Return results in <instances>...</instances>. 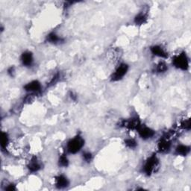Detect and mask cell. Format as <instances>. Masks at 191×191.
<instances>
[{"label": "cell", "instance_id": "cell-5", "mask_svg": "<svg viewBox=\"0 0 191 191\" xmlns=\"http://www.w3.org/2000/svg\"><path fill=\"white\" fill-rule=\"evenodd\" d=\"M137 131L139 132V135L143 139H149L153 137L155 135V132L151 128L146 127V126H140Z\"/></svg>", "mask_w": 191, "mask_h": 191}, {"label": "cell", "instance_id": "cell-20", "mask_svg": "<svg viewBox=\"0 0 191 191\" xmlns=\"http://www.w3.org/2000/svg\"><path fill=\"white\" fill-rule=\"evenodd\" d=\"M181 126H182V127H183L184 128H185V129L190 130V119H187V120L184 121V122H182Z\"/></svg>", "mask_w": 191, "mask_h": 191}, {"label": "cell", "instance_id": "cell-17", "mask_svg": "<svg viewBox=\"0 0 191 191\" xmlns=\"http://www.w3.org/2000/svg\"><path fill=\"white\" fill-rule=\"evenodd\" d=\"M156 69L158 73H164L167 69V67L165 63H164V62H160V63L157 65Z\"/></svg>", "mask_w": 191, "mask_h": 191}, {"label": "cell", "instance_id": "cell-19", "mask_svg": "<svg viewBox=\"0 0 191 191\" xmlns=\"http://www.w3.org/2000/svg\"><path fill=\"white\" fill-rule=\"evenodd\" d=\"M125 143H126V145L128 146V147L129 148H135V146H137V143L136 141H135L134 139H127L126 141H125Z\"/></svg>", "mask_w": 191, "mask_h": 191}, {"label": "cell", "instance_id": "cell-9", "mask_svg": "<svg viewBox=\"0 0 191 191\" xmlns=\"http://www.w3.org/2000/svg\"><path fill=\"white\" fill-rule=\"evenodd\" d=\"M21 60H22L23 65L26 67H29L33 63V56H32L31 52H25L23 53L22 57H21Z\"/></svg>", "mask_w": 191, "mask_h": 191}, {"label": "cell", "instance_id": "cell-6", "mask_svg": "<svg viewBox=\"0 0 191 191\" xmlns=\"http://www.w3.org/2000/svg\"><path fill=\"white\" fill-rule=\"evenodd\" d=\"M122 126H124L125 127L129 128V129H138L139 127L140 126V121L137 118H132L129 120H126L123 121Z\"/></svg>", "mask_w": 191, "mask_h": 191}, {"label": "cell", "instance_id": "cell-18", "mask_svg": "<svg viewBox=\"0 0 191 191\" xmlns=\"http://www.w3.org/2000/svg\"><path fill=\"white\" fill-rule=\"evenodd\" d=\"M68 159L67 158V157L65 155H63L60 156V159H59V164L61 167H67L68 166Z\"/></svg>", "mask_w": 191, "mask_h": 191}, {"label": "cell", "instance_id": "cell-10", "mask_svg": "<svg viewBox=\"0 0 191 191\" xmlns=\"http://www.w3.org/2000/svg\"><path fill=\"white\" fill-rule=\"evenodd\" d=\"M151 51L152 54H154L156 56L160 57V58H166L168 57V55L166 52L165 50L162 47L159 46H154L151 48Z\"/></svg>", "mask_w": 191, "mask_h": 191}, {"label": "cell", "instance_id": "cell-3", "mask_svg": "<svg viewBox=\"0 0 191 191\" xmlns=\"http://www.w3.org/2000/svg\"><path fill=\"white\" fill-rule=\"evenodd\" d=\"M158 159L155 155H152L147 160H146L145 166H144V172L148 176L154 173L156 171L158 167Z\"/></svg>", "mask_w": 191, "mask_h": 191}, {"label": "cell", "instance_id": "cell-4", "mask_svg": "<svg viewBox=\"0 0 191 191\" xmlns=\"http://www.w3.org/2000/svg\"><path fill=\"white\" fill-rule=\"evenodd\" d=\"M128 67L126 64H121L118 68L117 69L116 72L114 73L113 76H112V77H111L112 81H119V80H120L121 78H122L123 76L126 74V73H127V71H128Z\"/></svg>", "mask_w": 191, "mask_h": 191}, {"label": "cell", "instance_id": "cell-8", "mask_svg": "<svg viewBox=\"0 0 191 191\" xmlns=\"http://www.w3.org/2000/svg\"><path fill=\"white\" fill-rule=\"evenodd\" d=\"M41 89V86L40 82L37 81H33L30 83L27 84V85L25 86V90L28 92L31 93H37L39 92Z\"/></svg>", "mask_w": 191, "mask_h": 191}, {"label": "cell", "instance_id": "cell-1", "mask_svg": "<svg viewBox=\"0 0 191 191\" xmlns=\"http://www.w3.org/2000/svg\"><path fill=\"white\" fill-rule=\"evenodd\" d=\"M84 143H85V141H84L81 137L77 136L74 137V138L69 141L68 143V145H67V149H68L69 152L72 153V154L77 153L83 147L84 144H85Z\"/></svg>", "mask_w": 191, "mask_h": 191}, {"label": "cell", "instance_id": "cell-12", "mask_svg": "<svg viewBox=\"0 0 191 191\" xmlns=\"http://www.w3.org/2000/svg\"><path fill=\"white\" fill-rule=\"evenodd\" d=\"M28 169L31 172H37L40 169V165L37 160V158H34L28 165Z\"/></svg>", "mask_w": 191, "mask_h": 191}, {"label": "cell", "instance_id": "cell-16", "mask_svg": "<svg viewBox=\"0 0 191 191\" xmlns=\"http://www.w3.org/2000/svg\"><path fill=\"white\" fill-rule=\"evenodd\" d=\"M8 143V137L6 133H2V137H1V145L3 149L6 148L7 145Z\"/></svg>", "mask_w": 191, "mask_h": 191}, {"label": "cell", "instance_id": "cell-15", "mask_svg": "<svg viewBox=\"0 0 191 191\" xmlns=\"http://www.w3.org/2000/svg\"><path fill=\"white\" fill-rule=\"evenodd\" d=\"M47 40L49 41V42L52 43V44H56V43L60 42V41L61 40V39H60L58 35H55V33H51L47 36Z\"/></svg>", "mask_w": 191, "mask_h": 191}, {"label": "cell", "instance_id": "cell-11", "mask_svg": "<svg viewBox=\"0 0 191 191\" xmlns=\"http://www.w3.org/2000/svg\"><path fill=\"white\" fill-rule=\"evenodd\" d=\"M55 181H56V186L58 188H64L69 185L68 179L64 176H58L55 178Z\"/></svg>", "mask_w": 191, "mask_h": 191}, {"label": "cell", "instance_id": "cell-14", "mask_svg": "<svg viewBox=\"0 0 191 191\" xmlns=\"http://www.w3.org/2000/svg\"><path fill=\"white\" fill-rule=\"evenodd\" d=\"M146 20H147V15L145 14H139L135 19V22L137 25L144 24Z\"/></svg>", "mask_w": 191, "mask_h": 191}, {"label": "cell", "instance_id": "cell-21", "mask_svg": "<svg viewBox=\"0 0 191 191\" xmlns=\"http://www.w3.org/2000/svg\"><path fill=\"white\" fill-rule=\"evenodd\" d=\"M83 158H84V159L86 160V161H90V160H91V158H92V155H91L90 152H85V153H84Z\"/></svg>", "mask_w": 191, "mask_h": 191}, {"label": "cell", "instance_id": "cell-7", "mask_svg": "<svg viewBox=\"0 0 191 191\" xmlns=\"http://www.w3.org/2000/svg\"><path fill=\"white\" fill-rule=\"evenodd\" d=\"M171 146L170 141L169 140V138H166V137H164L162 138L161 140L159 141L158 143V149H159L160 152H167L169 150Z\"/></svg>", "mask_w": 191, "mask_h": 191}, {"label": "cell", "instance_id": "cell-13", "mask_svg": "<svg viewBox=\"0 0 191 191\" xmlns=\"http://www.w3.org/2000/svg\"><path fill=\"white\" fill-rule=\"evenodd\" d=\"M189 152H190V147H188V146H187L180 145L176 148V152H177V154L183 155V156L187 155L189 153Z\"/></svg>", "mask_w": 191, "mask_h": 191}, {"label": "cell", "instance_id": "cell-22", "mask_svg": "<svg viewBox=\"0 0 191 191\" xmlns=\"http://www.w3.org/2000/svg\"><path fill=\"white\" fill-rule=\"evenodd\" d=\"M6 189L8 190H16V188H15V187H14V185H10V186L7 187Z\"/></svg>", "mask_w": 191, "mask_h": 191}, {"label": "cell", "instance_id": "cell-2", "mask_svg": "<svg viewBox=\"0 0 191 191\" xmlns=\"http://www.w3.org/2000/svg\"><path fill=\"white\" fill-rule=\"evenodd\" d=\"M172 63L178 69L186 70L189 67V62L187 55L185 53H181L178 55L174 57L172 60Z\"/></svg>", "mask_w": 191, "mask_h": 191}, {"label": "cell", "instance_id": "cell-23", "mask_svg": "<svg viewBox=\"0 0 191 191\" xmlns=\"http://www.w3.org/2000/svg\"><path fill=\"white\" fill-rule=\"evenodd\" d=\"M14 73V69L13 67H11V68H10L9 69H8V73L10 75V76H13V73Z\"/></svg>", "mask_w": 191, "mask_h": 191}]
</instances>
